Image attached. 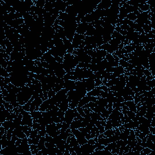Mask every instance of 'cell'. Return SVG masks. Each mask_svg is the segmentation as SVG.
<instances>
[{
  "mask_svg": "<svg viewBox=\"0 0 155 155\" xmlns=\"http://www.w3.org/2000/svg\"><path fill=\"white\" fill-rule=\"evenodd\" d=\"M78 64L79 62L75 56L73 54L67 53L64 55V61L63 63H62V65H63L66 73H68L75 69Z\"/></svg>",
  "mask_w": 155,
  "mask_h": 155,
  "instance_id": "cell-1",
  "label": "cell"
},
{
  "mask_svg": "<svg viewBox=\"0 0 155 155\" xmlns=\"http://www.w3.org/2000/svg\"><path fill=\"white\" fill-rule=\"evenodd\" d=\"M46 130V133L52 138L60 134V128L58 126L57 124L55 122L47 125Z\"/></svg>",
  "mask_w": 155,
  "mask_h": 155,
  "instance_id": "cell-2",
  "label": "cell"
},
{
  "mask_svg": "<svg viewBox=\"0 0 155 155\" xmlns=\"http://www.w3.org/2000/svg\"><path fill=\"white\" fill-rule=\"evenodd\" d=\"M71 133L75 136L78 143L80 145H82L88 142V140L86 139L85 136L78 129H72L71 130Z\"/></svg>",
  "mask_w": 155,
  "mask_h": 155,
  "instance_id": "cell-3",
  "label": "cell"
},
{
  "mask_svg": "<svg viewBox=\"0 0 155 155\" xmlns=\"http://www.w3.org/2000/svg\"><path fill=\"white\" fill-rule=\"evenodd\" d=\"M85 37V35H79L77 33L75 34V36H74L73 39L72 41V46L75 50L78 48L79 46L82 44L84 40Z\"/></svg>",
  "mask_w": 155,
  "mask_h": 155,
  "instance_id": "cell-4",
  "label": "cell"
},
{
  "mask_svg": "<svg viewBox=\"0 0 155 155\" xmlns=\"http://www.w3.org/2000/svg\"><path fill=\"white\" fill-rule=\"evenodd\" d=\"M95 148H96L95 144L94 145L90 144L88 143V142H87V143L82 145H80L81 152L83 154H90V153H94Z\"/></svg>",
  "mask_w": 155,
  "mask_h": 155,
  "instance_id": "cell-5",
  "label": "cell"
},
{
  "mask_svg": "<svg viewBox=\"0 0 155 155\" xmlns=\"http://www.w3.org/2000/svg\"><path fill=\"white\" fill-rule=\"evenodd\" d=\"M82 81L84 83L86 90L87 92L90 91L91 90L94 89L96 87L95 81L94 78H86V79H82Z\"/></svg>",
  "mask_w": 155,
  "mask_h": 155,
  "instance_id": "cell-6",
  "label": "cell"
},
{
  "mask_svg": "<svg viewBox=\"0 0 155 155\" xmlns=\"http://www.w3.org/2000/svg\"><path fill=\"white\" fill-rule=\"evenodd\" d=\"M43 100L40 97L36 98L34 99V100L32 102L30 105V112L33 111H38L40 105L42 103Z\"/></svg>",
  "mask_w": 155,
  "mask_h": 155,
  "instance_id": "cell-7",
  "label": "cell"
},
{
  "mask_svg": "<svg viewBox=\"0 0 155 155\" xmlns=\"http://www.w3.org/2000/svg\"><path fill=\"white\" fill-rule=\"evenodd\" d=\"M89 26V23H80L78 24V26L76 30V33L79 35H85L87 27Z\"/></svg>",
  "mask_w": 155,
  "mask_h": 155,
  "instance_id": "cell-8",
  "label": "cell"
},
{
  "mask_svg": "<svg viewBox=\"0 0 155 155\" xmlns=\"http://www.w3.org/2000/svg\"><path fill=\"white\" fill-rule=\"evenodd\" d=\"M64 89L67 90V91L75 90V89H76V81H75L70 80V79L64 81Z\"/></svg>",
  "mask_w": 155,
  "mask_h": 155,
  "instance_id": "cell-9",
  "label": "cell"
},
{
  "mask_svg": "<svg viewBox=\"0 0 155 155\" xmlns=\"http://www.w3.org/2000/svg\"><path fill=\"white\" fill-rule=\"evenodd\" d=\"M111 4H112V2H111V0H105V1H101L98 4L96 9H108L111 7Z\"/></svg>",
  "mask_w": 155,
  "mask_h": 155,
  "instance_id": "cell-10",
  "label": "cell"
},
{
  "mask_svg": "<svg viewBox=\"0 0 155 155\" xmlns=\"http://www.w3.org/2000/svg\"><path fill=\"white\" fill-rule=\"evenodd\" d=\"M124 104L126 105V106L128 108L130 111H132L133 112L136 113L137 111V106H136V104L134 102V101H124Z\"/></svg>",
  "mask_w": 155,
  "mask_h": 155,
  "instance_id": "cell-11",
  "label": "cell"
},
{
  "mask_svg": "<svg viewBox=\"0 0 155 155\" xmlns=\"http://www.w3.org/2000/svg\"><path fill=\"white\" fill-rule=\"evenodd\" d=\"M80 127H82V121L78 119L77 117H75L73 121L72 122L70 125V128L72 129H78Z\"/></svg>",
  "mask_w": 155,
  "mask_h": 155,
  "instance_id": "cell-12",
  "label": "cell"
},
{
  "mask_svg": "<svg viewBox=\"0 0 155 155\" xmlns=\"http://www.w3.org/2000/svg\"><path fill=\"white\" fill-rule=\"evenodd\" d=\"M63 42H64V44L66 50H67V53L72 54L75 49H74V48L72 46V42L70 41L69 40L65 39L64 40H63Z\"/></svg>",
  "mask_w": 155,
  "mask_h": 155,
  "instance_id": "cell-13",
  "label": "cell"
},
{
  "mask_svg": "<svg viewBox=\"0 0 155 155\" xmlns=\"http://www.w3.org/2000/svg\"><path fill=\"white\" fill-rule=\"evenodd\" d=\"M101 91V89L100 86L96 87L94 89H93L92 90H91L89 92H87V95L91 96H95V97H100Z\"/></svg>",
  "mask_w": 155,
  "mask_h": 155,
  "instance_id": "cell-14",
  "label": "cell"
},
{
  "mask_svg": "<svg viewBox=\"0 0 155 155\" xmlns=\"http://www.w3.org/2000/svg\"><path fill=\"white\" fill-rule=\"evenodd\" d=\"M51 105V101H50V99H47V100L43 101L42 103L40 105L39 110L41 111H46V110H48L49 106Z\"/></svg>",
  "mask_w": 155,
  "mask_h": 155,
  "instance_id": "cell-15",
  "label": "cell"
},
{
  "mask_svg": "<svg viewBox=\"0 0 155 155\" xmlns=\"http://www.w3.org/2000/svg\"><path fill=\"white\" fill-rule=\"evenodd\" d=\"M58 107L59 108L60 110L63 111L64 112H66V111L68 110V109L69 108V102L68 101L67 98L59 104Z\"/></svg>",
  "mask_w": 155,
  "mask_h": 155,
  "instance_id": "cell-16",
  "label": "cell"
},
{
  "mask_svg": "<svg viewBox=\"0 0 155 155\" xmlns=\"http://www.w3.org/2000/svg\"><path fill=\"white\" fill-rule=\"evenodd\" d=\"M95 28L94 26H93L92 24L91 23H89L87 30V32H86L85 35L87 36H94V33H95Z\"/></svg>",
  "mask_w": 155,
  "mask_h": 155,
  "instance_id": "cell-17",
  "label": "cell"
},
{
  "mask_svg": "<svg viewBox=\"0 0 155 155\" xmlns=\"http://www.w3.org/2000/svg\"><path fill=\"white\" fill-rule=\"evenodd\" d=\"M30 113L31 116H32L33 120H38L42 116V111H41L40 110L33 111H31V112H30Z\"/></svg>",
  "mask_w": 155,
  "mask_h": 155,
  "instance_id": "cell-18",
  "label": "cell"
},
{
  "mask_svg": "<svg viewBox=\"0 0 155 155\" xmlns=\"http://www.w3.org/2000/svg\"><path fill=\"white\" fill-rule=\"evenodd\" d=\"M115 129H108L102 133L104 138H110L111 136H113L115 134Z\"/></svg>",
  "mask_w": 155,
  "mask_h": 155,
  "instance_id": "cell-19",
  "label": "cell"
},
{
  "mask_svg": "<svg viewBox=\"0 0 155 155\" xmlns=\"http://www.w3.org/2000/svg\"><path fill=\"white\" fill-rule=\"evenodd\" d=\"M138 8L141 12H147L150 10V5L147 3L139 4Z\"/></svg>",
  "mask_w": 155,
  "mask_h": 155,
  "instance_id": "cell-20",
  "label": "cell"
},
{
  "mask_svg": "<svg viewBox=\"0 0 155 155\" xmlns=\"http://www.w3.org/2000/svg\"><path fill=\"white\" fill-rule=\"evenodd\" d=\"M119 66L122 67L123 68H124V69H127V68H128V67L129 66V63L127 61H125V60L122 59H119Z\"/></svg>",
  "mask_w": 155,
  "mask_h": 155,
  "instance_id": "cell-21",
  "label": "cell"
},
{
  "mask_svg": "<svg viewBox=\"0 0 155 155\" xmlns=\"http://www.w3.org/2000/svg\"><path fill=\"white\" fill-rule=\"evenodd\" d=\"M38 135V130H36V129H33L32 128V131H31V133H30V135L29 136V137L31 139H33L35 138H36L37 135Z\"/></svg>",
  "mask_w": 155,
  "mask_h": 155,
  "instance_id": "cell-22",
  "label": "cell"
},
{
  "mask_svg": "<svg viewBox=\"0 0 155 155\" xmlns=\"http://www.w3.org/2000/svg\"><path fill=\"white\" fill-rule=\"evenodd\" d=\"M154 142L152 141H150V140H147L146 141V143H145V147H148L150 148V149L152 150H153V148H154Z\"/></svg>",
  "mask_w": 155,
  "mask_h": 155,
  "instance_id": "cell-23",
  "label": "cell"
},
{
  "mask_svg": "<svg viewBox=\"0 0 155 155\" xmlns=\"http://www.w3.org/2000/svg\"><path fill=\"white\" fill-rule=\"evenodd\" d=\"M46 4V1H42V0H39V1H36V4L35 5L36 7L38 8H44V5Z\"/></svg>",
  "mask_w": 155,
  "mask_h": 155,
  "instance_id": "cell-24",
  "label": "cell"
},
{
  "mask_svg": "<svg viewBox=\"0 0 155 155\" xmlns=\"http://www.w3.org/2000/svg\"><path fill=\"white\" fill-rule=\"evenodd\" d=\"M153 152V150H152L150 148H148V147H145L143 148V149H142L141 152L140 154H150V153H152Z\"/></svg>",
  "mask_w": 155,
  "mask_h": 155,
  "instance_id": "cell-25",
  "label": "cell"
}]
</instances>
